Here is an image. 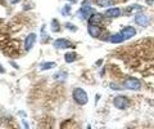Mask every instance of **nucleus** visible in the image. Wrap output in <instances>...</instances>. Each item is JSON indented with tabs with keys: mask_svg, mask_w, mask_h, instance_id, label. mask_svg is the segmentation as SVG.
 <instances>
[{
	"mask_svg": "<svg viewBox=\"0 0 154 129\" xmlns=\"http://www.w3.org/2000/svg\"><path fill=\"white\" fill-rule=\"evenodd\" d=\"M73 98H75V101L79 103V105H86L89 101V97H88V93L85 92L84 89H81V88H75L73 89Z\"/></svg>",
	"mask_w": 154,
	"mask_h": 129,
	"instance_id": "1",
	"label": "nucleus"
},
{
	"mask_svg": "<svg viewBox=\"0 0 154 129\" xmlns=\"http://www.w3.org/2000/svg\"><path fill=\"white\" fill-rule=\"evenodd\" d=\"M123 87L126 89H130V90H137V89H140L141 84H140V82H139L137 79L128 78V79H126L123 82Z\"/></svg>",
	"mask_w": 154,
	"mask_h": 129,
	"instance_id": "2",
	"label": "nucleus"
},
{
	"mask_svg": "<svg viewBox=\"0 0 154 129\" xmlns=\"http://www.w3.org/2000/svg\"><path fill=\"white\" fill-rule=\"evenodd\" d=\"M113 103H114V106L119 110H125L128 107V99L125 97V95H117V97H114Z\"/></svg>",
	"mask_w": 154,
	"mask_h": 129,
	"instance_id": "3",
	"label": "nucleus"
},
{
	"mask_svg": "<svg viewBox=\"0 0 154 129\" xmlns=\"http://www.w3.org/2000/svg\"><path fill=\"white\" fill-rule=\"evenodd\" d=\"M90 13H91L90 3H89V0H85V2L82 3V7H81V9L79 11V16H80V18L85 20V18H88V16Z\"/></svg>",
	"mask_w": 154,
	"mask_h": 129,
	"instance_id": "4",
	"label": "nucleus"
},
{
	"mask_svg": "<svg viewBox=\"0 0 154 129\" xmlns=\"http://www.w3.org/2000/svg\"><path fill=\"white\" fill-rule=\"evenodd\" d=\"M54 47L58 49H66V48H75L73 44L71 41H68L67 39H57L54 41Z\"/></svg>",
	"mask_w": 154,
	"mask_h": 129,
	"instance_id": "5",
	"label": "nucleus"
},
{
	"mask_svg": "<svg viewBox=\"0 0 154 129\" xmlns=\"http://www.w3.org/2000/svg\"><path fill=\"white\" fill-rule=\"evenodd\" d=\"M121 34L123 36V39L127 40V39H131V37H134L135 35H136V30H135L134 27H131V26H127L121 31Z\"/></svg>",
	"mask_w": 154,
	"mask_h": 129,
	"instance_id": "6",
	"label": "nucleus"
},
{
	"mask_svg": "<svg viewBox=\"0 0 154 129\" xmlns=\"http://www.w3.org/2000/svg\"><path fill=\"white\" fill-rule=\"evenodd\" d=\"M36 41V34H33V32H31L28 36H26V40H25V49L26 50H30L31 48L33 47V44H35Z\"/></svg>",
	"mask_w": 154,
	"mask_h": 129,
	"instance_id": "7",
	"label": "nucleus"
},
{
	"mask_svg": "<svg viewBox=\"0 0 154 129\" xmlns=\"http://www.w3.org/2000/svg\"><path fill=\"white\" fill-rule=\"evenodd\" d=\"M135 21H136V23L139 26H146L148 25V17L145 16V14H143V13H137L136 16H135Z\"/></svg>",
	"mask_w": 154,
	"mask_h": 129,
	"instance_id": "8",
	"label": "nucleus"
},
{
	"mask_svg": "<svg viewBox=\"0 0 154 129\" xmlns=\"http://www.w3.org/2000/svg\"><path fill=\"white\" fill-rule=\"evenodd\" d=\"M88 31H89L90 36H93V37H98L100 35V27L98 25H93V23H90V26L88 27Z\"/></svg>",
	"mask_w": 154,
	"mask_h": 129,
	"instance_id": "9",
	"label": "nucleus"
},
{
	"mask_svg": "<svg viewBox=\"0 0 154 129\" xmlns=\"http://www.w3.org/2000/svg\"><path fill=\"white\" fill-rule=\"evenodd\" d=\"M103 20V16L99 13H93L91 16L89 17V23H93V25H99Z\"/></svg>",
	"mask_w": 154,
	"mask_h": 129,
	"instance_id": "10",
	"label": "nucleus"
},
{
	"mask_svg": "<svg viewBox=\"0 0 154 129\" xmlns=\"http://www.w3.org/2000/svg\"><path fill=\"white\" fill-rule=\"evenodd\" d=\"M121 14V11L118 8H110V9H107L105 12V16L109 17V18H114V17H118Z\"/></svg>",
	"mask_w": 154,
	"mask_h": 129,
	"instance_id": "11",
	"label": "nucleus"
},
{
	"mask_svg": "<svg viewBox=\"0 0 154 129\" xmlns=\"http://www.w3.org/2000/svg\"><path fill=\"white\" fill-rule=\"evenodd\" d=\"M67 73L66 71H59V73H57L55 75H54V79L57 80V82H64V80L67 79Z\"/></svg>",
	"mask_w": 154,
	"mask_h": 129,
	"instance_id": "12",
	"label": "nucleus"
},
{
	"mask_svg": "<svg viewBox=\"0 0 154 129\" xmlns=\"http://www.w3.org/2000/svg\"><path fill=\"white\" fill-rule=\"evenodd\" d=\"M125 39H123V36L122 34H114L110 36V41L114 43V44H119V43H122Z\"/></svg>",
	"mask_w": 154,
	"mask_h": 129,
	"instance_id": "13",
	"label": "nucleus"
},
{
	"mask_svg": "<svg viewBox=\"0 0 154 129\" xmlns=\"http://www.w3.org/2000/svg\"><path fill=\"white\" fill-rule=\"evenodd\" d=\"M55 66L57 65L54 63V62H44V63L40 65V70H42V71L44 70H50V69H54Z\"/></svg>",
	"mask_w": 154,
	"mask_h": 129,
	"instance_id": "14",
	"label": "nucleus"
},
{
	"mask_svg": "<svg viewBox=\"0 0 154 129\" xmlns=\"http://www.w3.org/2000/svg\"><path fill=\"white\" fill-rule=\"evenodd\" d=\"M96 4H98L99 7H109V5H113V0H95Z\"/></svg>",
	"mask_w": 154,
	"mask_h": 129,
	"instance_id": "15",
	"label": "nucleus"
},
{
	"mask_svg": "<svg viewBox=\"0 0 154 129\" xmlns=\"http://www.w3.org/2000/svg\"><path fill=\"white\" fill-rule=\"evenodd\" d=\"M64 60L67 63H72V62H75L77 60V54L76 53H67L64 56Z\"/></svg>",
	"mask_w": 154,
	"mask_h": 129,
	"instance_id": "16",
	"label": "nucleus"
},
{
	"mask_svg": "<svg viewBox=\"0 0 154 129\" xmlns=\"http://www.w3.org/2000/svg\"><path fill=\"white\" fill-rule=\"evenodd\" d=\"M51 31H54V32L59 31V22H58L57 20L51 21Z\"/></svg>",
	"mask_w": 154,
	"mask_h": 129,
	"instance_id": "17",
	"label": "nucleus"
},
{
	"mask_svg": "<svg viewBox=\"0 0 154 129\" xmlns=\"http://www.w3.org/2000/svg\"><path fill=\"white\" fill-rule=\"evenodd\" d=\"M66 27L67 28H68V30H71V31H76L77 30V27H75V25H73V23H66Z\"/></svg>",
	"mask_w": 154,
	"mask_h": 129,
	"instance_id": "18",
	"label": "nucleus"
},
{
	"mask_svg": "<svg viewBox=\"0 0 154 129\" xmlns=\"http://www.w3.org/2000/svg\"><path fill=\"white\" fill-rule=\"evenodd\" d=\"M71 12V7L69 5H66L63 9H62V13H63V14H68Z\"/></svg>",
	"mask_w": 154,
	"mask_h": 129,
	"instance_id": "19",
	"label": "nucleus"
},
{
	"mask_svg": "<svg viewBox=\"0 0 154 129\" xmlns=\"http://www.w3.org/2000/svg\"><path fill=\"white\" fill-rule=\"evenodd\" d=\"M110 87H112V89H122V88H119V85H116V84H110Z\"/></svg>",
	"mask_w": 154,
	"mask_h": 129,
	"instance_id": "20",
	"label": "nucleus"
},
{
	"mask_svg": "<svg viewBox=\"0 0 154 129\" xmlns=\"http://www.w3.org/2000/svg\"><path fill=\"white\" fill-rule=\"evenodd\" d=\"M11 65L13 66V67H16V69H18V65H17V63H14V62H13V61H11Z\"/></svg>",
	"mask_w": 154,
	"mask_h": 129,
	"instance_id": "21",
	"label": "nucleus"
},
{
	"mask_svg": "<svg viewBox=\"0 0 154 129\" xmlns=\"http://www.w3.org/2000/svg\"><path fill=\"white\" fill-rule=\"evenodd\" d=\"M4 73H5V70H4V69H3V66L0 65V74H4Z\"/></svg>",
	"mask_w": 154,
	"mask_h": 129,
	"instance_id": "22",
	"label": "nucleus"
},
{
	"mask_svg": "<svg viewBox=\"0 0 154 129\" xmlns=\"http://www.w3.org/2000/svg\"><path fill=\"white\" fill-rule=\"evenodd\" d=\"M18 2H19V0H14V2H13V3H18Z\"/></svg>",
	"mask_w": 154,
	"mask_h": 129,
	"instance_id": "23",
	"label": "nucleus"
},
{
	"mask_svg": "<svg viewBox=\"0 0 154 129\" xmlns=\"http://www.w3.org/2000/svg\"><path fill=\"white\" fill-rule=\"evenodd\" d=\"M69 2H77V0H69Z\"/></svg>",
	"mask_w": 154,
	"mask_h": 129,
	"instance_id": "24",
	"label": "nucleus"
}]
</instances>
